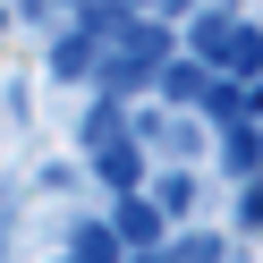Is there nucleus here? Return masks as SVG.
<instances>
[{
    "label": "nucleus",
    "mask_w": 263,
    "mask_h": 263,
    "mask_svg": "<svg viewBox=\"0 0 263 263\" xmlns=\"http://www.w3.org/2000/svg\"><path fill=\"white\" fill-rule=\"evenodd\" d=\"M68 263H127V246L110 238V221H77V238H68Z\"/></svg>",
    "instance_id": "nucleus-7"
},
{
    "label": "nucleus",
    "mask_w": 263,
    "mask_h": 263,
    "mask_svg": "<svg viewBox=\"0 0 263 263\" xmlns=\"http://www.w3.org/2000/svg\"><path fill=\"white\" fill-rule=\"evenodd\" d=\"M110 136H127V110H119V102H93V110H85V153L110 144Z\"/></svg>",
    "instance_id": "nucleus-11"
},
{
    "label": "nucleus",
    "mask_w": 263,
    "mask_h": 263,
    "mask_svg": "<svg viewBox=\"0 0 263 263\" xmlns=\"http://www.w3.org/2000/svg\"><path fill=\"white\" fill-rule=\"evenodd\" d=\"M144 195H153V212H161V221H178V212L195 204V178H187V170H161V178H153Z\"/></svg>",
    "instance_id": "nucleus-9"
},
{
    "label": "nucleus",
    "mask_w": 263,
    "mask_h": 263,
    "mask_svg": "<svg viewBox=\"0 0 263 263\" xmlns=\"http://www.w3.org/2000/svg\"><path fill=\"white\" fill-rule=\"evenodd\" d=\"M93 60H102V43H93V34H85V26H68V34H60V43H51V77H85V68H93Z\"/></svg>",
    "instance_id": "nucleus-8"
},
{
    "label": "nucleus",
    "mask_w": 263,
    "mask_h": 263,
    "mask_svg": "<svg viewBox=\"0 0 263 263\" xmlns=\"http://www.w3.org/2000/svg\"><path fill=\"white\" fill-rule=\"evenodd\" d=\"M119 9H153V0H119Z\"/></svg>",
    "instance_id": "nucleus-16"
},
{
    "label": "nucleus",
    "mask_w": 263,
    "mask_h": 263,
    "mask_svg": "<svg viewBox=\"0 0 263 263\" xmlns=\"http://www.w3.org/2000/svg\"><path fill=\"white\" fill-rule=\"evenodd\" d=\"M110 238H119L127 255H161V246H170V221L153 212V195H119V204H110Z\"/></svg>",
    "instance_id": "nucleus-3"
},
{
    "label": "nucleus",
    "mask_w": 263,
    "mask_h": 263,
    "mask_svg": "<svg viewBox=\"0 0 263 263\" xmlns=\"http://www.w3.org/2000/svg\"><path fill=\"white\" fill-rule=\"evenodd\" d=\"M238 221H246V229H263V178H246V195H238Z\"/></svg>",
    "instance_id": "nucleus-12"
},
{
    "label": "nucleus",
    "mask_w": 263,
    "mask_h": 263,
    "mask_svg": "<svg viewBox=\"0 0 263 263\" xmlns=\"http://www.w3.org/2000/svg\"><path fill=\"white\" fill-rule=\"evenodd\" d=\"M153 9H161V26H170V17H195V0H153Z\"/></svg>",
    "instance_id": "nucleus-14"
},
{
    "label": "nucleus",
    "mask_w": 263,
    "mask_h": 263,
    "mask_svg": "<svg viewBox=\"0 0 263 263\" xmlns=\"http://www.w3.org/2000/svg\"><path fill=\"white\" fill-rule=\"evenodd\" d=\"M187 60L212 68L221 85H255L263 77V34L238 17V9H204V17L187 26Z\"/></svg>",
    "instance_id": "nucleus-1"
},
{
    "label": "nucleus",
    "mask_w": 263,
    "mask_h": 263,
    "mask_svg": "<svg viewBox=\"0 0 263 263\" xmlns=\"http://www.w3.org/2000/svg\"><path fill=\"white\" fill-rule=\"evenodd\" d=\"M212 85H221V77H212V68H195L187 51H178L170 68L153 77V93H161V102H178V110H204V102H212Z\"/></svg>",
    "instance_id": "nucleus-5"
},
{
    "label": "nucleus",
    "mask_w": 263,
    "mask_h": 263,
    "mask_svg": "<svg viewBox=\"0 0 263 263\" xmlns=\"http://www.w3.org/2000/svg\"><path fill=\"white\" fill-rule=\"evenodd\" d=\"M221 170H229V178H263V136H255L246 119L221 127Z\"/></svg>",
    "instance_id": "nucleus-6"
},
{
    "label": "nucleus",
    "mask_w": 263,
    "mask_h": 263,
    "mask_svg": "<svg viewBox=\"0 0 263 263\" xmlns=\"http://www.w3.org/2000/svg\"><path fill=\"white\" fill-rule=\"evenodd\" d=\"M93 170H102V187H110V195H144V144H136V136L93 144Z\"/></svg>",
    "instance_id": "nucleus-4"
},
{
    "label": "nucleus",
    "mask_w": 263,
    "mask_h": 263,
    "mask_svg": "<svg viewBox=\"0 0 263 263\" xmlns=\"http://www.w3.org/2000/svg\"><path fill=\"white\" fill-rule=\"evenodd\" d=\"M221 229H187V238H170V263H221Z\"/></svg>",
    "instance_id": "nucleus-10"
},
{
    "label": "nucleus",
    "mask_w": 263,
    "mask_h": 263,
    "mask_svg": "<svg viewBox=\"0 0 263 263\" xmlns=\"http://www.w3.org/2000/svg\"><path fill=\"white\" fill-rule=\"evenodd\" d=\"M127 263H170V246H161V255H127Z\"/></svg>",
    "instance_id": "nucleus-15"
},
{
    "label": "nucleus",
    "mask_w": 263,
    "mask_h": 263,
    "mask_svg": "<svg viewBox=\"0 0 263 263\" xmlns=\"http://www.w3.org/2000/svg\"><path fill=\"white\" fill-rule=\"evenodd\" d=\"M26 17H51V9H68V0H17ZM77 9H85V0H77Z\"/></svg>",
    "instance_id": "nucleus-13"
},
{
    "label": "nucleus",
    "mask_w": 263,
    "mask_h": 263,
    "mask_svg": "<svg viewBox=\"0 0 263 263\" xmlns=\"http://www.w3.org/2000/svg\"><path fill=\"white\" fill-rule=\"evenodd\" d=\"M170 60H178V51H170V26H161V17L144 26V17H136V26H127V34L102 51V68H93V93H102V102H127V93H136V85H153Z\"/></svg>",
    "instance_id": "nucleus-2"
}]
</instances>
